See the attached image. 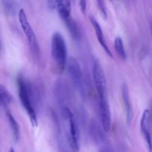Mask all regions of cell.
I'll return each mask as SVG.
<instances>
[{
  "instance_id": "obj_22",
  "label": "cell",
  "mask_w": 152,
  "mask_h": 152,
  "mask_svg": "<svg viewBox=\"0 0 152 152\" xmlns=\"http://www.w3.org/2000/svg\"><path fill=\"white\" fill-rule=\"evenodd\" d=\"M99 152H107L106 151H102V150H101V151H99Z\"/></svg>"
},
{
  "instance_id": "obj_21",
  "label": "cell",
  "mask_w": 152,
  "mask_h": 152,
  "mask_svg": "<svg viewBox=\"0 0 152 152\" xmlns=\"http://www.w3.org/2000/svg\"><path fill=\"white\" fill-rule=\"evenodd\" d=\"M9 152H15L14 151V150H13V148H10V151H9Z\"/></svg>"
},
{
  "instance_id": "obj_18",
  "label": "cell",
  "mask_w": 152,
  "mask_h": 152,
  "mask_svg": "<svg viewBox=\"0 0 152 152\" xmlns=\"http://www.w3.org/2000/svg\"><path fill=\"white\" fill-rule=\"evenodd\" d=\"M96 4H97L98 8L99 9V10L101 11V13H102V16L105 19H107V16H108V14H107V10L106 7H105V4L104 3L103 1H96Z\"/></svg>"
},
{
  "instance_id": "obj_13",
  "label": "cell",
  "mask_w": 152,
  "mask_h": 152,
  "mask_svg": "<svg viewBox=\"0 0 152 152\" xmlns=\"http://www.w3.org/2000/svg\"><path fill=\"white\" fill-rule=\"evenodd\" d=\"M91 133L94 140L97 143H104L105 141V137L102 131L99 129V125L95 122H92L91 124Z\"/></svg>"
},
{
  "instance_id": "obj_19",
  "label": "cell",
  "mask_w": 152,
  "mask_h": 152,
  "mask_svg": "<svg viewBox=\"0 0 152 152\" xmlns=\"http://www.w3.org/2000/svg\"><path fill=\"white\" fill-rule=\"evenodd\" d=\"M79 4H80V7L81 11L83 13H85L86 10V6H87V2L86 1H80Z\"/></svg>"
},
{
  "instance_id": "obj_14",
  "label": "cell",
  "mask_w": 152,
  "mask_h": 152,
  "mask_svg": "<svg viewBox=\"0 0 152 152\" xmlns=\"http://www.w3.org/2000/svg\"><path fill=\"white\" fill-rule=\"evenodd\" d=\"M7 117L9 124H10V128L12 129V132H13L15 142H18L19 138H20V128H19V123L15 120L13 116L12 115V114L9 111H7Z\"/></svg>"
},
{
  "instance_id": "obj_1",
  "label": "cell",
  "mask_w": 152,
  "mask_h": 152,
  "mask_svg": "<svg viewBox=\"0 0 152 152\" xmlns=\"http://www.w3.org/2000/svg\"><path fill=\"white\" fill-rule=\"evenodd\" d=\"M51 56L58 71L62 73L66 65L68 53L65 39L59 32L54 33L52 36Z\"/></svg>"
},
{
  "instance_id": "obj_20",
  "label": "cell",
  "mask_w": 152,
  "mask_h": 152,
  "mask_svg": "<svg viewBox=\"0 0 152 152\" xmlns=\"http://www.w3.org/2000/svg\"><path fill=\"white\" fill-rule=\"evenodd\" d=\"M48 4L50 8H56V1H48Z\"/></svg>"
},
{
  "instance_id": "obj_5",
  "label": "cell",
  "mask_w": 152,
  "mask_h": 152,
  "mask_svg": "<svg viewBox=\"0 0 152 152\" xmlns=\"http://www.w3.org/2000/svg\"><path fill=\"white\" fill-rule=\"evenodd\" d=\"M93 78L99 98L107 97V86L103 69L97 59L93 64Z\"/></svg>"
},
{
  "instance_id": "obj_11",
  "label": "cell",
  "mask_w": 152,
  "mask_h": 152,
  "mask_svg": "<svg viewBox=\"0 0 152 152\" xmlns=\"http://www.w3.org/2000/svg\"><path fill=\"white\" fill-rule=\"evenodd\" d=\"M56 8L62 20H65L67 18L71 16V3L70 1H67V0L56 1Z\"/></svg>"
},
{
  "instance_id": "obj_9",
  "label": "cell",
  "mask_w": 152,
  "mask_h": 152,
  "mask_svg": "<svg viewBox=\"0 0 152 152\" xmlns=\"http://www.w3.org/2000/svg\"><path fill=\"white\" fill-rule=\"evenodd\" d=\"M90 20H91V22L92 25H93L94 28L95 33H96V38H97L99 42L100 43V45H102V47L103 48V49L105 50V51L106 52L107 54H108L109 56H111V57H113V54L111 53L109 48L108 47L106 42H105V39H104L103 34H102V28H101V26L99 25V22H98L97 21H96V19H95L94 17H93V16H91Z\"/></svg>"
},
{
  "instance_id": "obj_17",
  "label": "cell",
  "mask_w": 152,
  "mask_h": 152,
  "mask_svg": "<svg viewBox=\"0 0 152 152\" xmlns=\"http://www.w3.org/2000/svg\"><path fill=\"white\" fill-rule=\"evenodd\" d=\"M1 4H3V7H4L6 13H9V14H14L16 13V7L17 6H16L15 1H1Z\"/></svg>"
},
{
  "instance_id": "obj_16",
  "label": "cell",
  "mask_w": 152,
  "mask_h": 152,
  "mask_svg": "<svg viewBox=\"0 0 152 152\" xmlns=\"http://www.w3.org/2000/svg\"><path fill=\"white\" fill-rule=\"evenodd\" d=\"M114 48L119 56L123 59H126V53L124 48V44L121 37H118L114 40Z\"/></svg>"
},
{
  "instance_id": "obj_8",
  "label": "cell",
  "mask_w": 152,
  "mask_h": 152,
  "mask_svg": "<svg viewBox=\"0 0 152 152\" xmlns=\"http://www.w3.org/2000/svg\"><path fill=\"white\" fill-rule=\"evenodd\" d=\"M150 123H151V114L149 110L146 109L142 114L140 121V128L142 133L146 141L149 152H152V140L150 133Z\"/></svg>"
},
{
  "instance_id": "obj_2",
  "label": "cell",
  "mask_w": 152,
  "mask_h": 152,
  "mask_svg": "<svg viewBox=\"0 0 152 152\" xmlns=\"http://www.w3.org/2000/svg\"><path fill=\"white\" fill-rule=\"evenodd\" d=\"M60 111L62 119L68 123L67 141L68 145L72 151L78 152L80 151V131L77 121L68 107H65Z\"/></svg>"
},
{
  "instance_id": "obj_4",
  "label": "cell",
  "mask_w": 152,
  "mask_h": 152,
  "mask_svg": "<svg viewBox=\"0 0 152 152\" xmlns=\"http://www.w3.org/2000/svg\"><path fill=\"white\" fill-rule=\"evenodd\" d=\"M18 16H19V23H20L21 27H22V30H23L24 33H25L27 40H28L30 45H31L32 51L35 54H39V45L38 42H37V38H36L35 34H34V31H33L32 27L31 26L29 22H28L26 13H25V10L23 8H21L19 10Z\"/></svg>"
},
{
  "instance_id": "obj_7",
  "label": "cell",
  "mask_w": 152,
  "mask_h": 152,
  "mask_svg": "<svg viewBox=\"0 0 152 152\" xmlns=\"http://www.w3.org/2000/svg\"><path fill=\"white\" fill-rule=\"evenodd\" d=\"M99 106L102 128L104 132H108L111 129V111L108 98H99Z\"/></svg>"
},
{
  "instance_id": "obj_12",
  "label": "cell",
  "mask_w": 152,
  "mask_h": 152,
  "mask_svg": "<svg viewBox=\"0 0 152 152\" xmlns=\"http://www.w3.org/2000/svg\"><path fill=\"white\" fill-rule=\"evenodd\" d=\"M63 21L65 23V25H66L71 37L75 40H80L81 38V33H80V28H79L77 22L74 20L71 16Z\"/></svg>"
},
{
  "instance_id": "obj_15",
  "label": "cell",
  "mask_w": 152,
  "mask_h": 152,
  "mask_svg": "<svg viewBox=\"0 0 152 152\" xmlns=\"http://www.w3.org/2000/svg\"><path fill=\"white\" fill-rule=\"evenodd\" d=\"M13 101V96L3 85L0 84V104L7 107Z\"/></svg>"
},
{
  "instance_id": "obj_10",
  "label": "cell",
  "mask_w": 152,
  "mask_h": 152,
  "mask_svg": "<svg viewBox=\"0 0 152 152\" xmlns=\"http://www.w3.org/2000/svg\"><path fill=\"white\" fill-rule=\"evenodd\" d=\"M122 97H123V103H124L125 108H126L127 123L128 124H130L132 118V108L130 102L129 88H128V86L126 85H123V87H122Z\"/></svg>"
},
{
  "instance_id": "obj_6",
  "label": "cell",
  "mask_w": 152,
  "mask_h": 152,
  "mask_svg": "<svg viewBox=\"0 0 152 152\" xmlns=\"http://www.w3.org/2000/svg\"><path fill=\"white\" fill-rule=\"evenodd\" d=\"M68 73L76 87L80 91L83 92V83H82L83 74H82L80 64L75 58L70 57L68 62Z\"/></svg>"
},
{
  "instance_id": "obj_3",
  "label": "cell",
  "mask_w": 152,
  "mask_h": 152,
  "mask_svg": "<svg viewBox=\"0 0 152 152\" xmlns=\"http://www.w3.org/2000/svg\"><path fill=\"white\" fill-rule=\"evenodd\" d=\"M17 83L18 87H19V96L21 103L26 111L32 126H37L38 121H37V114H36V111L33 107L32 102H31V98L30 96L29 90H28V83L22 77L18 78Z\"/></svg>"
}]
</instances>
